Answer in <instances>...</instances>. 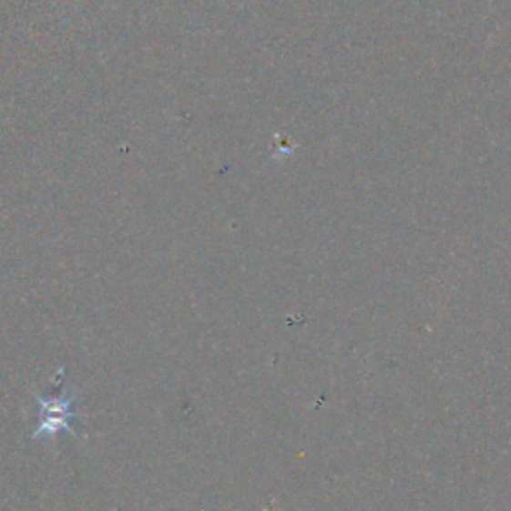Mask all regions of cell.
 I'll return each mask as SVG.
<instances>
[{
	"label": "cell",
	"instance_id": "1",
	"mask_svg": "<svg viewBox=\"0 0 511 511\" xmlns=\"http://www.w3.org/2000/svg\"><path fill=\"white\" fill-rule=\"evenodd\" d=\"M43 405L46 412H45L43 424H38V427H36L38 434H40V430H50V434H55V420H56V430L58 427H68L70 404L66 400L56 398V402H52V404L43 402Z\"/></svg>",
	"mask_w": 511,
	"mask_h": 511
}]
</instances>
